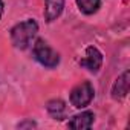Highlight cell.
I'll return each mask as SVG.
<instances>
[{"mask_svg": "<svg viewBox=\"0 0 130 130\" xmlns=\"http://www.w3.org/2000/svg\"><path fill=\"white\" fill-rule=\"evenodd\" d=\"M38 32V23L34 19L23 20L11 29V41L17 49H26Z\"/></svg>", "mask_w": 130, "mask_h": 130, "instance_id": "6da1fadb", "label": "cell"}, {"mask_svg": "<svg viewBox=\"0 0 130 130\" xmlns=\"http://www.w3.org/2000/svg\"><path fill=\"white\" fill-rule=\"evenodd\" d=\"M32 55L34 58L41 64V66L47 68V69H54L58 66L60 63V55L57 51H54L43 38L35 40L34 46H32Z\"/></svg>", "mask_w": 130, "mask_h": 130, "instance_id": "7a4b0ae2", "label": "cell"}, {"mask_svg": "<svg viewBox=\"0 0 130 130\" xmlns=\"http://www.w3.org/2000/svg\"><path fill=\"white\" fill-rule=\"evenodd\" d=\"M93 95H95L93 86L89 81H84V83L75 86L71 90V96H69L71 98V104L75 109H84V107H87L92 103Z\"/></svg>", "mask_w": 130, "mask_h": 130, "instance_id": "3957f363", "label": "cell"}, {"mask_svg": "<svg viewBox=\"0 0 130 130\" xmlns=\"http://www.w3.org/2000/svg\"><path fill=\"white\" fill-rule=\"evenodd\" d=\"M80 66L92 74H96L103 66V54L100 52V49L95 46H89L86 49V57L80 61Z\"/></svg>", "mask_w": 130, "mask_h": 130, "instance_id": "277c9868", "label": "cell"}, {"mask_svg": "<svg viewBox=\"0 0 130 130\" xmlns=\"http://www.w3.org/2000/svg\"><path fill=\"white\" fill-rule=\"evenodd\" d=\"M128 86H130V72L124 71L112 86V98L115 101L124 100L128 93Z\"/></svg>", "mask_w": 130, "mask_h": 130, "instance_id": "5b68a950", "label": "cell"}, {"mask_svg": "<svg viewBox=\"0 0 130 130\" xmlns=\"http://www.w3.org/2000/svg\"><path fill=\"white\" fill-rule=\"evenodd\" d=\"M93 121H95L93 112L86 110V112H81V113L72 116V119L68 122V127L69 128H75V130H84V128H90Z\"/></svg>", "mask_w": 130, "mask_h": 130, "instance_id": "8992f818", "label": "cell"}, {"mask_svg": "<svg viewBox=\"0 0 130 130\" xmlns=\"http://www.w3.org/2000/svg\"><path fill=\"white\" fill-rule=\"evenodd\" d=\"M64 9V0H44V20L47 23L55 22Z\"/></svg>", "mask_w": 130, "mask_h": 130, "instance_id": "52a82bcc", "label": "cell"}, {"mask_svg": "<svg viewBox=\"0 0 130 130\" xmlns=\"http://www.w3.org/2000/svg\"><path fill=\"white\" fill-rule=\"evenodd\" d=\"M46 110L51 115V118L58 119V121L64 119L66 118V113H68V107L64 104V101H61V100H51L46 104Z\"/></svg>", "mask_w": 130, "mask_h": 130, "instance_id": "ba28073f", "label": "cell"}, {"mask_svg": "<svg viewBox=\"0 0 130 130\" xmlns=\"http://www.w3.org/2000/svg\"><path fill=\"white\" fill-rule=\"evenodd\" d=\"M75 2L78 9L86 15H92L101 8V0H75Z\"/></svg>", "mask_w": 130, "mask_h": 130, "instance_id": "9c48e42d", "label": "cell"}, {"mask_svg": "<svg viewBox=\"0 0 130 130\" xmlns=\"http://www.w3.org/2000/svg\"><path fill=\"white\" fill-rule=\"evenodd\" d=\"M19 127H20V128H23V127H37V124H35L34 121H25V122H20Z\"/></svg>", "mask_w": 130, "mask_h": 130, "instance_id": "30bf717a", "label": "cell"}, {"mask_svg": "<svg viewBox=\"0 0 130 130\" xmlns=\"http://www.w3.org/2000/svg\"><path fill=\"white\" fill-rule=\"evenodd\" d=\"M3 11H5V6H3V0H0V19L3 15Z\"/></svg>", "mask_w": 130, "mask_h": 130, "instance_id": "8fae6325", "label": "cell"}]
</instances>
